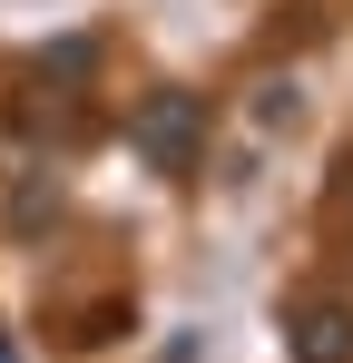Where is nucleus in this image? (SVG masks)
<instances>
[{
    "mask_svg": "<svg viewBox=\"0 0 353 363\" xmlns=\"http://www.w3.org/2000/svg\"><path fill=\"white\" fill-rule=\"evenodd\" d=\"M285 354L294 363H353V304L344 295H314L285 314Z\"/></svg>",
    "mask_w": 353,
    "mask_h": 363,
    "instance_id": "2",
    "label": "nucleus"
},
{
    "mask_svg": "<svg viewBox=\"0 0 353 363\" xmlns=\"http://www.w3.org/2000/svg\"><path fill=\"white\" fill-rule=\"evenodd\" d=\"M255 118H265V128H294V79H265V89H255Z\"/></svg>",
    "mask_w": 353,
    "mask_h": 363,
    "instance_id": "3",
    "label": "nucleus"
},
{
    "mask_svg": "<svg viewBox=\"0 0 353 363\" xmlns=\"http://www.w3.org/2000/svg\"><path fill=\"white\" fill-rule=\"evenodd\" d=\"M128 147L147 167H167V177H196L206 167V99L196 89H147L128 108Z\"/></svg>",
    "mask_w": 353,
    "mask_h": 363,
    "instance_id": "1",
    "label": "nucleus"
},
{
    "mask_svg": "<svg viewBox=\"0 0 353 363\" xmlns=\"http://www.w3.org/2000/svg\"><path fill=\"white\" fill-rule=\"evenodd\" d=\"M0 363H20V344H10V334H0Z\"/></svg>",
    "mask_w": 353,
    "mask_h": 363,
    "instance_id": "5",
    "label": "nucleus"
},
{
    "mask_svg": "<svg viewBox=\"0 0 353 363\" xmlns=\"http://www.w3.org/2000/svg\"><path fill=\"white\" fill-rule=\"evenodd\" d=\"M50 69H59V79H89V69H99V50H89V40H59Z\"/></svg>",
    "mask_w": 353,
    "mask_h": 363,
    "instance_id": "4",
    "label": "nucleus"
}]
</instances>
